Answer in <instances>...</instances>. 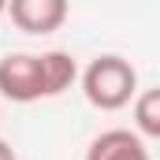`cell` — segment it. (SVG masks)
<instances>
[{"label": "cell", "mask_w": 160, "mask_h": 160, "mask_svg": "<svg viewBox=\"0 0 160 160\" xmlns=\"http://www.w3.org/2000/svg\"><path fill=\"white\" fill-rule=\"evenodd\" d=\"M78 78H82L86 101L101 112H119L138 97V71L127 56H116V52H104V56L89 60Z\"/></svg>", "instance_id": "1"}, {"label": "cell", "mask_w": 160, "mask_h": 160, "mask_svg": "<svg viewBox=\"0 0 160 160\" xmlns=\"http://www.w3.org/2000/svg\"><path fill=\"white\" fill-rule=\"evenodd\" d=\"M0 97L11 104H34L45 97L41 78V56L34 52H11L0 60Z\"/></svg>", "instance_id": "2"}, {"label": "cell", "mask_w": 160, "mask_h": 160, "mask_svg": "<svg viewBox=\"0 0 160 160\" xmlns=\"http://www.w3.org/2000/svg\"><path fill=\"white\" fill-rule=\"evenodd\" d=\"M67 0H8V15L22 34H56L67 22Z\"/></svg>", "instance_id": "3"}, {"label": "cell", "mask_w": 160, "mask_h": 160, "mask_svg": "<svg viewBox=\"0 0 160 160\" xmlns=\"http://www.w3.org/2000/svg\"><path fill=\"white\" fill-rule=\"evenodd\" d=\"M86 160H153L142 134L138 130H123V127H112V130H101L89 149H86Z\"/></svg>", "instance_id": "4"}, {"label": "cell", "mask_w": 160, "mask_h": 160, "mask_svg": "<svg viewBox=\"0 0 160 160\" xmlns=\"http://www.w3.org/2000/svg\"><path fill=\"white\" fill-rule=\"evenodd\" d=\"M41 78H45V97H60L78 82V63L71 52H41Z\"/></svg>", "instance_id": "5"}, {"label": "cell", "mask_w": 160, "mask_h": 160, "mask_svg": "<svg viewBox=\"0 0 160 160\" xmlns=\"http://www.w3.org/2000/svg\"><path fill=\"white\" fill-rule=\"evenodd\" d=\"M134 127H138V134L160 142V86L134 97Z\"/></svg>", "instance_id": "6"}, {"label": "cell", "mask_w": 160, "mask_h": 160, "mask_svg": "<svg viewBox=\"0 0 160 160\" xmlns=\"http://www.w3.org/2000/svg\"><path fill=\"white\" fill-rule=\"evenodd\" d=\"M0 160H19L15 149H11V142H4V138H0Z\"/></svg>", "instance_id": "7"}, {"label": "cell", "mask_w": 160, "mask_h": 160, "mask_svg": "<svg viewBox=\"0 0 160 160\" xmlns=\"http://www.w3.org/2000/svg\"><path fill=\"white\" fill-rule=\"evenodd\" d=\"M4 15H8V0H0V19H4Z\"/></svg>", "instance_id": "8"}]
</instances>
